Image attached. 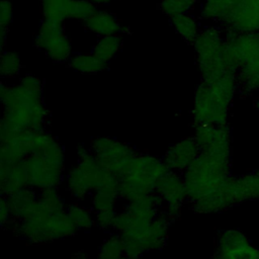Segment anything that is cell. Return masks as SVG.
Returning <instances> with one entry per match:
<instances>
[{
  "instance_id": "cell-18",
  "label": "cell",
  "mask_w": 259,
  "mask_h": 259,
  "mask_svg": "<svg viewBox=\"0 0 259 259\" xmlns=\"http://www.w3.org/2000/svg\"><path fill=\"white\" fill-rule=\"evenodd\" d=\"M0 185L2 196L12 195L27 186L24 160L14 163H1Z\"/></svg>"
},
{
  "instance_id": "cell-2",
  "label": "cell",
  "mask_w": 259,
  "mask_h": 259,
  "mask_svg": "<svg viewBox=\"0 0 259 259\" xmlns=\"http://www.w3.org/2000/svg\"><path fill=\"white\" fill-rule=\"evenodd\" d=\"M0 97L3 107L1 134L45 130L49 111L42 102V92L32 91L20 83L12 86L2 83Z\"/></svg>"
},
{
  "instance_id": "cell-1",
  "label": "cell",
  "mask_w": 259,
  "mask_h": 259,
  "mask_svg": "<svg viewBox=\"0 0 259 259\" xmlns=\"http://www.w3.org/2000/svg\"><path fill=\"white\" fill-rule=\"evenodd\" d=\"M64 200L57 188L38 192V198L13 229L30 243H47L64 239L77 231L67 214Z\"/></svg>"
},
{
  "instance_id": "cell-21",
  "label": "cell",
  "mask_w": 259,
  "mask_h": 259,
  "mask_svg": "<svg viewBox=\"0 0 259 259\" xmlns=\"http://www.w3.org/2000/svg\"><path fill=\"white\" fill-rule=\"evenodd\" d=\"M122 36L121 34H111L99 36L94 44L91 53L100 61L109 64V62L121 51Z\"/></svg>"
},
{
  "instance_id": "cell-8",
  "label": "cell",
  "mask_w": 259,
  "mask_h": 259,
  "mask_svg": "<svg viewBox=\"0 0 259 259\" xmlns=\"http://www.w3.org/2000/svg\"><path fill=\"white\" fill-rule=\"evenodd\" d=\"M236 95L206 81H200L194 94L192 117L194 126L227 124Z\"/></svg>"
},
{
  "instance_id": "cell-9",
  "label": "cell",
  "mask_w": 259,
  "mask_h": 259,
  "mask_svg": "<svg viewBox=\"0 0 259 259\" xmlns=\"http://www.w3.org/2000/svg\"><path fill=\"white\" fill-rule=\"evenodd\" d=\"M91 153L117 178H119L138 155L135 149L110 137H96L89 145Z\"/></svg>"
},
{
  "instance_id": "cell-15",
  "label": "cell",
  "mask_w": 259,
  "mask_h": 259,
  "mask_svg": "<svg viewBox=\"0 0 259 259\" xmlns=\"http://www.w3.org/2000/svg\"><path fill=\"white\" fill-rule=\"evenodd\" d=\"M199 153L200 149L194 138H185L170 146L163 160L170 171L183 173L193 163Z\"/></svg>"
},
{
  "instance_id": "cell-12",
  "label": "cell",
  "mask_w": 259,
  "mask_h": 259,
  "mask_svg": "<svg viewBox=\"0 0 259 259\" xmlns=\"http://www.w3.org/2000/svg\"><path fill=\"white\" fill-rule=\"evenodd\" d=\"M171 223L161 211L138 241L123 245L124 255L133 259H140L145 253L161 250L166 243Z\"/></svg>"
},
{
  "instance_id": "cell-10",
  "label": "cell",
  "mask_w": 259,
  "mask_h": 259,
  "mask_svg": "<svg viewBox=\"0 0 259 259\" xmlns=\"http://www.w3.org/2000/svg\"><path fill=\"white\" fill-rule=\"evenodd\" d=\"M35 47L56 63L69 62L72 45L65 32L63 22L44 20L34 39Z\"/></svg>"
},
{
  "instance_id": "cell-14",
  "label": "cell",
  "mask_w": 259,
  "mask_h": 259,
  "mask_svg": "<svg viewBox=\"0 0 259 259\" xmlns=\"http://www.w3.org/2000/svg\"><path fill=\"white\" fill-rule=\"evenodd\" d=\"M193 138L201 152L232 153V136L228 124H204L194 126Z\"/></svg>"
},
{
  "instance_id": "cell-4",
  "label": "cell",
  "mask_w": 259,
  "mask_h": 259,
  "mask_svg": "<svg viewBox=\"0 0 259 259\" xmlns=\"http://www.w3.org/2000/svg\"><path fill=\"white\" fill-rule=\"evenodd\" d=\"M225 32L227 51L237 69L239 93H259V31Z\"/></svg>"
},
{
  "instance_id": "cell-7",
  "label": "cell",
  "mask_w": 259,
  "mask_h": 259,
  "mask_svg": "<svg viewBox=\"0 0 259 259\" xmlns=\"http://www.w3.org/2000/svg\"><path fill=\"white\" fill-rule=\"evenodd\" d=\"M65 155L58 140H52L24 160L27 186L38 191L57 188L64 180Z\"/></svg>"
},
{
  "instance_id": "cell-32",
  "label": "cell",
  "mask_w": 259,
  "mask_h": 259,
  "mask_svg": "<svg viewBox=\"0 0 259 259\" xmlns=\"http://www.w3.org/2000/svg\"><path fill=\"white\" fill-rule=\"evenodd\" d=\"M91 1L93 4H95L96 6H100V5H105V4H108L110 3L111 1L113 0H89Z\"/></svg>"
},
{
  "instance_id": "cell-26",
  "label": "cell",
  "mask_w": 259,
  "mask_h": 259,
  "mask_svg": "<svg viewBox=\"0 0 259 259\" xmlns=\"http://www.w3.org/2000/svg\"><path fill=\"white\" fill-rule=\"evenodd\" d=\"M67 214L76 230H90L95 225V215L92 208H88L78 202L67 207Z\"/></svg>"
},
{
  "instance_id": "cell-16",
  "label": "cell",
  "mask_w": 259,
  "mask_h": 259,
  "mask_svg": "<svg viewBox=\"0 0 259 259\" xmlns=\"http://www.w3.org/2000/svg\"><path fill=\"white\" fill-rule=\"evenodd\" d=\"M243 0H203L200 17L226 29L234 18Z\"/></svg>"
},
{
  "instance_id": "cell-20",
  "label": "cell",
  "mask_w": 259,
  "mask_h": 259,
  "mask_svg": "<svg viewBox=\"0 0 259 259\" xmlns=\"http://www.w3.org/2000/svg\"><path fill=\"white\" fill-rule=\"evenodd\" d=\"M117 183L105 185L91 194V208L94 214L116 211V200L119 198Z\"/></svg>"
},
{
  "instance_id": "cell-23",
  "label": "cell",
  "mask_w": 259,
  "mask_h": 259,
  "mask_svg": "<svg viewBox=\"0 0 259 259\" xmlns=\"http://www.w3.org/2000/svg\"><path fill=\"white\" fill-rule=\"evenodd\" d=\"M68 65L74 71L83 74H97L108 68L107 63L100 61L92 53L74 54L69 60Z\"/></svg>"
},
{
  "instance_id": "cell-31",
  "label": "cell",
  "mask_w": 259,
  "mask_h": 259,
  "mask_svg": "<svg viewBox=\"0 0 259 259\" xmlns=\"http://www.w3.org/2000/svg\"><path fill=\"white\" fill-rule=\"evenodd\" d=\"M13 18V6L8 0L0 3V31L8 32V27Z\"/></svg>"
},
{
  "instance_id": "cell-3",
  "label": "cell",
  "mask_w": 259,
  "mask_h": 259,
  "mask_svg": "<svg viewBox=\"0 0 259 259\" xmlns=\"http://www.w3.org/2000/svg\"><path fill=\"white\" fill-rule=\"evenodd\" d=\"M231 155L200 151L182 173L187 201L192 203L220 187L231 176Z\"/></svg>"
},
{
  "instance_id": "cell-25",
  "label": "cell",
  "mask_w": 259,
  "mask_h": 259,
  "mask_svg": "<svg viewBox=\"0 0 259 259\" xmlns=\"http://www.w3.org/2000/svg\"><path fill=\"white\" fill-rule=\"evenodd\" d=\"M73 0H40V10L44 20L63 22L70 18V8Z\"/></svg>"
},
{
  "instance_id": "cell-17",
  "label": "cell",
  "mask_w": 259,
  "mask_h": 259,
  "mask_svg": "<svg viewBox=\"0 0 259 259\" xmlns=\"http://www.w3.org/2000/svg\"><path fill=\"white\" fill-rule=\"evenodd\" d=\"M225 30L233 32L259 31V0H243Z\"/></svg>"
},
{
  "instance_id": "cell-11",
  "label": "cell",
  "mask_w": 259,
  "mask_h": 259,
  "mask_svg": "<svg viewBox=\"0 0 259 259\" xmlns=\"http://www.w3.org/2000/svg\"><path fill=\"white\" fill-rule=\"evenodd\" d=\"M155 193L163 202V212L173 222L180 218L182 205L187 201L183 177L173 171H168L155 185Z\"/></svg>"
},
{
  "instance_id": "cell-29",
  "label": "cell",
  "mask_w": 259,
  "mask_h": 259,
  "mask_svg": "<svg viewBox=\"0 0 259 259\" xmlns=\"http://www.w3.org/2000/svg\"><path fill=\"white\" fill-rule=\"evenodd\" d=\"M21 60L18 54L3 51L0 57V75L2 78H14L21 70Z\"/></svg>"
},
{
  "instance_id": "cell-36",
  "label": "cell",
  "mask_w": 259,
  "mask_h": 259,
  "mask_svg": "<svg viewBox=\"0 0 259 259\" xmlns=\"http://www.w3.org/2000/svg\"><path fill=\"white\" fill-rule=\"evenodd\" d=\"M119 259H133V258H131V257L126 256V255H123V256H122V257H120Z\"/></svg>"
},
{
  "instance_id": "cell-13",
  "label": "cell",
  "mask_w": 259,
  "mask_h": 259,
  "mask_svg": "<svg viewBox=\"0 0 259 259\" xmlns=\"http://www.w3.org/2000/svg\"><path fill=\"white\" fill-rule=\"evenodd\" d=\"M215 253L223 259H259V247L239 230L229 229L219 233Z\"/></svg>"
},
{
  "instance_id": "cell-6",
  "label": "cell",
  "mask_w": 259,
  "mask_h": 259,
  "mask_svg": "<svg viewBox=\"0 0 259 259\" xmlns=\"http://www.w3.org/2000/svg\"><path fill=\"white\" fill-rule=\"evenodd\" d=\"M201 80L224 73H235L237 69L231 61L226 45V32L218 25L201 27L193 42Z\"/></svg>"
},
{
  "instance_id": "cell-33",
  "label": "cell",
  "mask_w": 259,
  "mask_h": 259,
  "mask_svg": "<svg viewBox=\"0 0 259 259\" xmlns=\"http://www.w3.org/2000/svg\"><path fill=\"white\" fill-rule=\"evenodd\" d=\"M72 259H92V258H90V257H88L86 254L80 252V253H77L76 255H74Z\"/></svg>"
},
{
  "instance_id": "cell-30",
  "label": "cell",
  "mask_w": 259,
  "mask_h": 259,
  "mask_svg": "<svg viewBox=\"0 0 259 259\" xmlns=\"http://www.w3.org/2000/svg\"><path fill=\"white\" fill-rule=\"evenodd\" d=\"M96 7L89 0H73L70 8V18L84 22L97 10Z\"/></svg>"
},
{
  "instance_id": "cell-34",
  "label": "cell",
  "mask_w": 259,
  "mask_h": 259,
  "mask_svg": "<svg viewBox=\"0 0 259 259\" xmlns=\"http://www.w3.org/2000/svg\"><path fill=\"white\" fill-rule=\"evenodd\" d=\"M253 105H254L255 109L259 112V95H257V96L254 98V100H253Z\"/></svg>"
},
{
  "instance_id": "cell-19",
  "label": "cell",
  "mask_w": 259,
  "mask_h": 259,
  "mask_svg": "<svg viewBox=\"0 0 259 259\" xmlns=\"http://www.w3.org/2000/svg\"><path fill=\"white\" fill-rule=\"evenodd\" d=\"M84 27L99 36L128 33V27H125L116 18V16L106 10H96L87 20L83 22Z\"/></svg>"
},
{
  "instance_id": "cell-28",
  "label": "cell",
  "mask_w": 259,
  "mask_h": 259,
  "mask_svg": "<svg viewBox=\"0 0 259 259\" xmlns=\"http://www.w3.org/2000/svg\"><path fill=\"white\" fill-rule=\"evenodd\" d=\"M198 0H161L159 9L170 19L189 13L197 4Z\"/></svg>"
},
{
  "instance_id": "cell-24",
  "label": "cell",
  "mask_w": 259,
  "mask_h": 259,
  "mask_svg": "<svg viewBox=\"0 0 259 259\" xmlns=\"http://www.w3.org/2000/svg\"><path fill=\"white\" fill-rule=\"evenodd\" d=\"M172 26L175 31L188 44L193 45L196 39L201 27L199 25L198 19L192 14L187 13L179 15L170 19Z\"/></svg>"
},
{
  "instance_id": "cell-5",
  "label": "cell",
  "mask_w": 259,
  "mask_h": 259,
  "mask_svg": "<svg viewBox=\"0 0 259 259\" xmlns=\"http://www.w3.org/2000/svg\"><path fill=\"white\" fill-rule=\"evenodd\" d=\"M168 171L170 170L163 159L148 154H138L118 178V197L132 202L154 193L156 182Z\"/></svg>"
},
{
  "instance_id": "cell-35",
  "label": "cell",
  "mask_w": 259,
  "mask_h": 259,
  "mask_svg": "<svg viewBox=\"0 0 259 259\" xmlns=\"http://www.w3.org/2000/svg\"><path fill=\"white\" fill-rule=\"evenodd\" d=\"M253 174H254V177H255V180H256L257 186H258V188H259V170L253 171Z\"/></svg>"
},
{
  "instance_id": "cell-22",
  "label": "cell",
  "mask_w": 259,
  "mask_h": 259,
  "mask_svg": "<svg viewBox=\"0 0 259 259\" xmlns=\"http://www.w3.org/2000/svg\"><path fill=\"white\" fill-rule=\"evenodd\" d=\"M65 182L67 191L77 201H82L92 194V189L88 181L77 165L68 172L65 177Z\"/></svg>"
},
{
  "instance_id": "cell-27",
  "label": "cell",
  "mask_w": 259,
  "mask_h": 259,
  "mask_svg": "<svg viewBox=\"0 0 259 259\" xmlns=\"http://www.w3.org/2000/svg\"><path fill=\"white\" fill-rule=\"evenodd\" d=\"M124 255V247L119 235H110L100 245L97 259H119Z\"/></svg>"
}]
</instances>
